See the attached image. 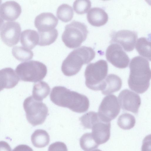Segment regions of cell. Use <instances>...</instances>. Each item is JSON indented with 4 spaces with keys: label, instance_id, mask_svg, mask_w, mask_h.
<instances>
[{
    "label": "cell",
    "instance_id": "obj_31",
    "mask_svg": "<svg viewBox=\"0 0 151 151\" xmlns=\"http://www.w3.org/2000/svg\"><path fill=\"white\" fill-rule=\"evenodd\" d=\"M0 151H12L9 145L5 141H0Z\"/></svg>",
    "mask_w": 151,
    "mask_h": 151
},
{
    "label": "cell",
    "instance_id": "obj_16",
    "mask_svg": "<svg viewBox=\"0 0 151 151\" xmlns=\"http://www.w3.org/2000/svg\"><path fill=\"white\" fill-rule=\"evenodd\" d=\"M87 19L91 25L99 27L104 25L107 23L108 16L107 13L102 9L93 7L88 12Z\"/></svg>",
    "mask_w": 151,
    "mask_h": 151
},
{
    "label": "cell",
    "instance_id": "obj_17",
    "mask_svg": "<svg viewBox=\"0 0 151 151\" xmlns=\"http://www.w3.org/2000/svg\"><path fill=\"white\" fill-rule=\"evenodd\" d=\"M20 38L22 45L29 50L34 48L39 42L38 32L33 30L27 29L23 31L21 34Z\"/></svg>",
    "mask_w": 151,
    "mask_h": 151
},
{
    "label": "cell",
    "instance_id": "obj_18",
    "mask_svg": "<svg viewBox=\"0 0 151 151\" xmlns=\"http://www.w3.org/2000/svg\"><path fill=\"white\" fill-rule=\"evenodd\" d=\"M122 84V81L120 77L114 74H110L105 80V86L102 93L106 95L117 92L121 88Z\"/></svg>",
    "mask_w": 151,
    "mask_h": 151
},
{
    "label": "cell",
    "instance_id": "obj_10",
    "mask_svg": "<svg viewBox=\"0 0 151 151\" xmlns=\"http://www.w3.org/2000/svg\"><path fill=\"white\" fill-rule=\"evenodd\" d=\"M21 32L19 24L16 22H7L3 24L0 29V36L3 42L12 47L18 42Z\"/></svg>",
    "mask_w": 151,
    "mask_h": 151
},
{
    "label": "cell",
    "instance_id": "obj_29",
    "mask_svg": "<svg viewBox=\"0 0 151 151\" xmlns=\"http://www.w3.org/2000/svg\"><path fill=\"white\" fill-rule=\"evenodd\" d=\"M48 151H68V149L64 143L57 142L50 145Z\"/></svg>",
    "mask_w": 151,
    "mask_h": 151
},
{
    "label": "cell",
    "instance_id": "obj_12",
    "mask_svg": "<svg viewBox=\"0 0 151 151\" xmlns=\"http://www.w3.org/2000/svg\"><path fill=\"white\" fill-rule=\"evenodd\" d=\"M137 38L136 32L122 30L112 33L111 43L118 44L122 47L124 50L130 52L134 50Z\"/></svg>",
    "mask_w": 151,
    "mask_h": 151
},
{
    "label": "cell",
    "instance_id": "obj_4",
    "mask_svg": "<svg viewBox=\"0 0 151 151\" xmlns=\"http://www.w3.org/2000/svg\"><path fill=\"white\" fill-rule=\"evenodd\" d=\"M108 71V64L104 60H100L89 64L84 73L86 86L92 90L102 91L104 87Z\"/></svg>",
    "mask_w": 151,
    "mask_h": 151
},
{
    "label": "cell",
    "instance_id": "obj_30",
    "mask_svg": "<svg viewBox=\"0 0 151 151\" xmlns=\"http://www.w3.org/2000/svg\"><path fill=\"white\" fill-rule=\"evenodd\" d=\"M12 151H33L29 146L25 145H20L15 147Z\"/></svg>",
    "mask_w": 151,
    "mask_h": 151
},
{
    "label": "cell",
    "instance_id": "obj_21",
    "mask_svg": "<svg viewBox=\"0 0 151 151\" xmlns=\"http://www.w3.org/2000/svg\"><path fill=\"white\" fill-rule=\"evenodd\" d=\"M151 42L148 39L141 37L136 42L135 48L141 56L151 60Z\"/></svg>",
    "mask_w": 151,
    "mask_h": 151
},
{
    "label": "cell",
    "instance_id": "obj_19",
    "mask_svg": "<svg viewBox=\"0 0 151 151\" xmlns=\"http://www.w3.org/2000/svg\"><path fill=\"white\" fill-rule=\"evenodd\" d=\"M31 140L33 145L37 148H43L47 146L50 140V136L45 130L38 129L32 134Z\"/></svg>",
    "mask_w": 151,
    "mask_h": 151
},
{
    "label": "cell",
    "instance_id": "obj_3",
    "mask_svg": "<svg viewBox=\"0 0 151 151\" xmlns=\"http://www.w3.org/2000/svg\"><path fill=\"white\" fill-rule=\"evenodd\" d=\"M95 51L90 47L82 46L73 50L63 61L62 72L66 76L76 75L83 65L89 63L95 58Z\"/></svg>",
    "mask_w": 151,
    "mask_h": 151
},
{
    "label": "cell",
    "instance_id": "obj_9",
    "mask_svg": "<svg viewBox=\"0 0 151 151\" xmlns=\"http://www.w3.org/2000/svg\"><path fill=\"white\" fill-rule=\"evenodd\" d=\"M105 54L108 61L115 67L123 69L128 66L129 58L122 47L118 44H110L107 48Z\"/></svg>",
    "mask_w": 151,
    "mask_h": 151
},
{
    "label": "cell",
    "instance_id": "obj_2",
    "mask_svg": "<svg viewBox=\"0 0 151 151\" xmlns=\"http://www.w3.org/2000/svg\"><path fill=\"white\" fill-rule=\"evenodd\" d=\"M129 68L128 81L129 88L137 93H143L150 85L151 71L149 61L142 57L136 56L131 60Z\"/></svg>",
    "mask_w": 151,
    "mask_h": 151
},
{
    "label": "cell",
    "instance_id": "obj_26",
    "mask_svg": "<svg viewBox=\"0 0 151 151\" xmlns=\"http://www.w3.org/2000/svg\"><path fill=\"white\" fill-rule=\"evenodd\" d=\"M135 123L134 117L128 113H124L120 115L117 119L118 125L124 129H129L133 127Z\"/></svg>",
    "mask_w": 151,
    "mask_h": 151
},
{
    "label": "cell",
    "instance_id": "obj_28",
    "mask_svg": "<svg viewBox=\"0 0 151 151\" xmlns=\"http://www.w3.org/2000/svg\"><path fill=\"white\" fill-rule=\"evenodd\" d=\"M91 6V2L89 0H76L73 4L74 11L80 14L86 13Z\"/></svg>",
    "mask_w": 151,
    "mask_h": 151
},
{
    "label": "cell",
    "instance_id": "obj_6",
    "mask_svg": "<svg viewBox=\"0 0 151 151\" xmlns=\"http://www.w3.org/2000/svg\"><path fill=\"white\" fill-rule=\"evenodd\" d=\"M88 32L87 27L84 23L73 21L65 26L62 40L67 47L77 48L86 40Z\"/></svg>",
    "mask_w": 151,
    "mask_h": 151
},
{
    "label": "cell",
    "instance_id": "obj_27",
    "mask_svg": "<svg viewBox=\"0 0 151 151\" xmlns=\"http://www.w3.org/2000/svg\"><path fill=\"white\" fill-rule=\"evenodd\" d=\"M81 147L84 151H91L97 145H96L91 133H86L83 134L80 140Z\"/></svg>",
    "mask_w": 151,
    "mask_h": 151
},
{
    "label": "cell",
    "instance_id": "obj_13",
    "mask_svg": "<svg viewBox=\"0 0 151 151\" xmlns=\"http://www.w3.org/2000/svg\"><path fill=\"white\" fill-rule=\"evenodd\" d=\"M58 19L52 13L44 12L35 18L34 24L38 32H46L52 30L56 27Z\"/></svg>",
    "mask_w": 151,
    "mask_h": 151
},
{
    "label": "cell",
    "instance_id": "obj_24",
    "mask_svg": "<svg viewBox=\"0 0 151 151\" xmlns=\"http://www.w3.org/2000/svg\"><path fill=\"white\" fill-rule=\"evenodd\" d=\"M56 14L59 19L63 22H67L72 19L74 13L71 6L67 4H63L58 7Z\"/></svg>",
    "mask_w": 151,
    "mask_h": 151
},
{
    "label": "cell",
    "instance_id": "obj_11",
    "mask_svg": "<svg viewBox=\"0 0 151 151\" xmlns=\"http://www.w3.org/2000/svg\"><path fill=\"white\" fill-rule=\"evenodd\" d=\"M118 99L123 110L138 114L141 104V98L138 94L128 89H124L119 94Z\"/></svg>",
    "mask_w": 151,
    "mask_h": 151
},
{
    "label": "cell",
    "instance_id": "obj_22",
    "mask_svg": "<svg viewBox=\"0 0 151 151\" xmlns=\"http://www.w3.org/2000/svg\"><path fill=\"white\" fill-rule=\"evenodd\" d=\"M39 38L38 45L40 46L49 45L56 40L58 35L57 30L54 29L46 32H38Z\"/></svg>",
    "mask_w": 151,
    "mask_h": 151
},
{
    "label": "cell",
    "instance_id": "obj_8",
    "mask_svg": "<svg viewBox=\"0 0 151 151\" xmlns=\"http://www.w3.org/2000/svg\"><path fill=\"white\" fill-rule=\"evenodd\" d=\"M120 110L117 97L114 95H110L106 96L102 100L98 114L102 121L109 122L116 117Z\"/></svg>",
    "mask_w": 151,
    "mask_h": 151
},
{
    "label": "cell",
    "instance_id": "obj_20",
    "mask_svg": "<svg viewBox=\"0 0 151 151\" xmlns=\"http://www.w3.org/2000/svg\"><path fill=\"white\" fill-rule=\"evenodd\" d=\"M50 88L48 84L43 81L36 82L34 85L32 96L36 100L42 101L49 95Z\"/></svg>",
    "mask_w": 151,
    "mask_h": 151
},
{
    "label": "cell",
    "instance_id": "obj_33",
    "mask_svg": "<svg viewBox=\"0 0 151 151\" xmlns=\"http://www.w3.org/2000/svg\"><path fill=\"white\" fill-rule=\"evenodd\" d=\"M1 1H2L1 0H0V4H1Z\"/></svg>",
    "mask_w": 151,
    "mask_h": 151
},
{
    "label": "cell",
    "instance_id": "obj_32",
    "mask_svg": "<svg viewBox=\"0 0 151 151\" xmlns=\"http://www.w3.org/2000/svg\"><path fill=\"white\" fill-rule=\"evenodd\" d=\"M4 21L3 19L0 17V29L3 24Z\"/></svg>",
    "mask_w": 151,
    "mask_h": 151
},
{
    "label": "cell",
    "instance_id": "obj_23",
    "mask_svg": "<svg viewBox=\"0 0 151 151\" xmlns=\"http://www.w3.org/2000/svg\"><path fill=\"white\" fill-rule=\"evenodd\" d=\"M12 53L14 58L18 60L24 61L31 59L34 55L32 51L24 47H14Z\"/></svg>",
    "mask_w": 151,
    "mask_h": 151
},
{
    "label": "cell",
    "instance_id": "obj_5",
    "mask_svg": "<svg viewBox=\"0 0 151 151\" xmlns=\"http://www.w3.org/2000/svg\"><path fill=\"white\" fill-rule=\"evenodd\" d=\"M20 81L37 82L42 80L47 73L46 66L37 61L30 60L20 63L15 69Z\"/></svg>",
    "mask_w": 151,
    "mask_h": 151
},
{
    "label": "cell",
    "instance_id": "obj_1",
    "mask_svg": "<svg viewBox=\"0 0 151 151\" xmlns=\"http://www.w3.org/2000/svg\"><path fill=\"white\" fill-rule=\"evenodd\" d=\"M50 98L51 101L57 105L68 108L77 113L86 112L89 106V100L87 96L64 86H56L53 88Z\"/></svg>",
    "mask_w": 151,
    "mask_h": 151
},
{
    "label": "cell",
    "instance_id": "obj_7",
    "mask_svg": "<svg viewBox=\"0 0 151 151\" xmlns=\"http://www.w3.org/2000/svg\"><path fill=\"white\" fill-rule=\"evenodd\" d=\"M23 106L27 119L33 126L43 124L48 115L46 105L42 101L35 99L32 96L24 100Z\"/></svg>",
    "mask_w": 151,
    "mask_h": 151
},
{
    "label": "cell",
    "instance_id": "obj_25",
    "mask_svg": "<svg viewBox=\"0 0 151 151\" xmlns=\"http://www.w3.org/2000/svg\"><path fill=\"white\" fill-rule=\"evenodd\" d=\"M100 119L97 113L93 111H89L80 118L81 124L87 129H91L93 125Z\"/></svg>",
    "mask_w": 151,
    "mask_h": 151
},
{
    "label": "cell",
    "instance_id": "obj_14",
    "mask_svg": "<svg viewBox=\"0 0 151 151\" xmlns=\"http://www.w3.org/2000/svg\"><path fill=\"white\" fill-rule=\"evenodd\" d=\"M22 12L20 5L16 1H8L0 6V17L6 21H12L16 19Z\"/></svg>",
    "mask_w": 151,
    "mask_h": 151
},
{
    "label": "cell",
    "instance_id": "obj_15",
    "mask_svg": "<svg viewBox=\"0 0 151 151\" xmlns=\"http://www.w3.org/2000/svg\"><path fill=\"white\" fill-rule=\"evenodd\" d=\"M19 79L14 70L6 68L0 70V91L4 88L10 89L18 83Z\"/></svg>",
    "mask_w": 151,
    "mask_h": 151
}]
</instances>
